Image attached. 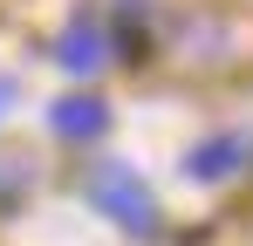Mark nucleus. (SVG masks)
I'll return each mask as SVG.
<instances>
[{
	"mask_svg": "<svg viewBox=\"0 0 253 246\" xmlns=\"http://www.w3.org/2000/svg\"><path fill=\"white\" fill-rule=\"evenodd\" d=\"M48 130H55L62 144H96V137L110 130V103H96V96H62V103L48 110Z\"/></svg>",
	"mask_w": 253,
	"mask_h": 246,
	"instance_id": "3",
	"label": "nucleus"
},
{
	"mask_svg": "<svg viewBox=\"0 0 253 246\" xmlns=\"http://www.w3.org/2000/svg\"><path fill=\"white\" fill-rule=\"evenodd\" d=\"M247 164H253V137H233V130H226V137H206V144L185 158V171H192L199 185H226V178H240Z\"/></svg>",
	"mask_w": 253,
	"mask_h": 246,
	"instance_id": "2",
	"label": "nucleus"
},
{
	"mask_svg": "<svg viewBox=\"0 0 253 246\" xmlns=\"http://www.w3.org/2000/svg\"><path fill=\"white\" fill-rule=\"evenodd\" d=\"M14 103H21V82H14V76H0V123H7V110H14Z\"/></svg>",
	"mask_w": 253,
	"mask_h": 246,
	"instance_id": "5",
	"label": "nucleus"
},
{
	"mask_svg": "<svg viewBox=\"0 0 253 246\" xmlns=\"http://www.w3.org/2000/svg\"><path fill=\"white\" fill-rule=\"evenodd\" d=\"M89 205L110 219V226H124V233H137V240H151L158 233V199H151V185L130 171V164L117 158H103V164H89Z\"/></svg>",
	"mask_w": 253,
	"mask_h": 246,
	"instance_id": "1",
	"label": "nucleus"
},
{
	"mask_svg": "<svg viewBox=\"0 0 253 246\" xmlns=\"http://www.w3.org/2000/svg\"><path fill=\"white\" fill-rule=\"evenodd\" d=\"M55 62H62V69H69V76H96V69H103V62H110V48H103V35H96V28H89V21H76V28H69V35L55 41Z\"/></svg>",
	"mask_w": 253,
	"mask_h": 246,
	"instance_id": "4",
	"label": "nucleus"
}]
</instances>
